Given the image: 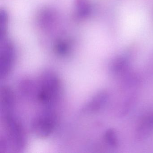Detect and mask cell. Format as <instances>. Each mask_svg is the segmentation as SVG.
<instances>
[{
	"mask_svg": "<svg viewBox=\"0 0 153 153\" xmlns=\"http://www.w3.org/2000/svg\"><path fill=\"white\" fill-rule=\"evenodd\" d=\"M38 85L37 99L41 109L57 111L61 92L59 79L53 72L46 71L41 76Z\"/></svg>",
	"mask_w": 153,
	"mask_h": 153,
	"instance_id": "cell-1",
	"label": "cell"
},
{
	"mask_svg": "<svg viewBox=\"0 0 153 153\" xmlns=\"http://www.w3.org/2000/svg\"><path fill=\"white\" fill-rule=\"evenodd\" d=\"M57 117L58 114L55 113L40 111L33 120V132L40 137H48L55 128Z\"/></svg>",
	"mask_w": 153,
	"mask_h": 153,
	"instance_id": "cell-2",
	"label": "cell"
},
{
	"mask_svg": "<svg viewBox=\"0 0 153 153\" xmlns=\"http://www.w3.org/2000/svg\"><path fill=\"white\" fill-rule=\"evenodd\" d=\"M0 47V78L5 79L13 67L14 51L13 46L5 38L1 39Z\"/></svg>",
	"mask_w": 153,
	"mask_h": 153,
	"instance_id": "cell-3",
	"label": "cell"
},
{
	"mask_svg": "<svg viewBox=\"0 0 153 153\" xmlns=\"http://www.w3.org/2000/svg\"><path fill=\"white\" fill-rule=\"evenodd\" d=\"M108 98V94L106 92H99L84 107L83 112L91 113L98 111L105 105Z\"/></svg>",
	"mask_w": 153,
	"mask_h": 153,
	"instance_id": "cell-4",
	"label": "cell"
},
{
	"mask_svg": "<svg viewBox=\"0 0 153 153\" xmlns=\"http://www.w3.org/2000/svg\"><path fill=\"white\" fill-rule=\"evenodd\" d=\"M153 130V113L149 114L142 118L137 129V138L143 139L150 135Z\"/></svg>",
	"mask_w": 153,
	"mask_h": 153,
	"instance_id": "cell-5",
	"label": "cell"
},
{
	"mask_svg": "<svg viewBox=\"0 0 153 153\" xmlns=\"http://www.w3.org/2000/svg\"><path fill=\"white\" fill-rule=\"evenodd\" d=\"M128 60L123 57L117 58L114 61L111 66V71L115 75H119L123 71L128 67Z\"/></svg>",
	"mask_w": 153,
	"mask_h": 153,
	"instance_id": "cell-6",
	"label": "cell"
},
{
	"mask_svg": "<svg viewBox=\"0 0 153 153\" xmlns=\"http://www.w3.org/2000/svg\"><path fill=\"white\" fill-rule=\"evenodd\" d=\"M76 8L79 15L81 16H85L90 11V6L87 0H76Z\"/></svg>",
	"mask_w": 153,
	"mask_h": 153,
	"instance_id": "cell-7",
	"label": "cell"
},
{
	"mask_svg": "<svg viewBox=\"0 0 153 153\" xmlns=\"http://www.w3.org/2000/svg\"><path fill=\"white\" fill-rule=\"evenodd\" d=\"M105 142L109 146L116 147L118 145V139L116 132L113 130L109 129L106 131L104 135Z\"/></svg>",
	"mask_w": 153,
	"mask_h": 153,
	"instance_id": "cell-8",
	"label": "cell"
}]
</instances>
